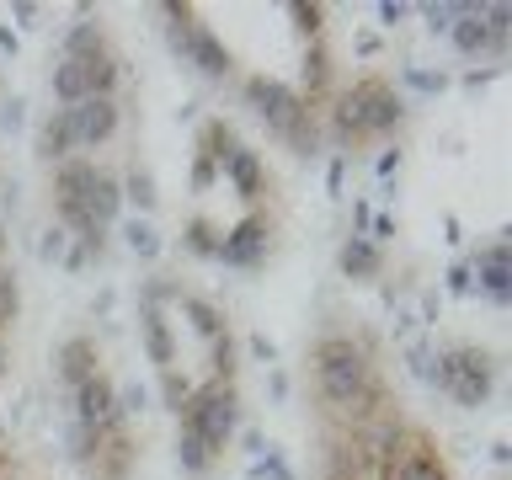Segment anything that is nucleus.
Segmentation results:
<instances>
[{"mask_svg":"<svg viewBox=\"0 0 512 480\" xmlns=\"http://www.w3.org/2000/svg\"><path fill=\"white\" fill-rule=\"evenodd\" d=\"M310 374H315V395L326 400L331 411H342L347 427L395 400L379 384L374 363H368V347L352 342V336H320V342L310 347Z\"/></svg>","mask_w":512,"mask_h":480,"instance_id":"nucleus-1","label":"nucleus"},{"mask_svg":"<svg viewBox=\"0 0 512 480\" xmlns=\"http://www.w3.org/2000/svg\"><path fill=\"white\" fill-rule=\"evenodd\" d=\"M400 123H406V102L384 75H358L347 91L331 96V139L342 144V155L352 144L390 139Z\"/></svg>","mask_w":512,"mask_h":480,"instance_id":"nucleus-2","label":"nucleus"},{"mask_svg":"<svg viewBox=\"0 0 512 480\" xmlns=\"http://www.w3.org/2000/svg\"><path fill=\"white\" fill-rule=\"evenodd\" d=\"M240 91H246V102L256 112H262V123L272 128V139L288 144V155L310 160L320 150V118H315L320 107L304 102L288 80H278V75H246V86H240Z\"/></svg>","mask_w":512,"mask_h":480,"instance_id":"nucleus-3","label":"nucleus"},{"mask_svg":"<svg viewBox=\"0 0 512 480\" xmlns=\"http://www.w3.org/2000/svg\"><path fill=\"white\" fill-rule=\"evenodd\" d=\"M432 390H443L454 406L464 411H480L496 390V352L491 347H475V342H454L443 352H432Z\"/></svg>","mask_w":512,"mask_h":480,"instance_id":"nucleus-4","label":"nucleus"},{"mask_svg":"<svg viewBox=\"0 0 512 480\" xmlns=\"http://www.w3.org/2000/svg\"><path fill=\"white\" fill-rule=\"evenodd\" d=\"M160 16H166V48H171L182 64H192V70L208 75V80H224V75L235 70L230 48L219 43L214 27L198 22V11H192V6H176V0H166V6H160Z\"/></svg>","mask_w":512,"mask_h":480,"instance_id":"nucleus-5","label":"nucleus"},{"mask_svg":"<svg viewBox=\"0 0 512 480\" xmlns=\"http://www.w3.org/2000/svg\"><path fill=\"white\" fill-rule=\"evenodd\" d=\"M182 427H192L208 448H214V454H224V448H230V438H235V427H240V390H235V384H224V379L192 384V400H187V411H182Z\"/></svg>","mask_w":512,"mask_h":480,"instance_id":"nucleus-6","label":"nucleus"},{"mask_svg":"<svg viewBox=\"0 0 512 480\" xmlns=\"http://www.w3.org/2000/svg\"><path fill=\"white\" fill-rule=\"evenodd\" d=\"M75 395V427H86L96 432V438H107V432H118L123 427V411H118V390H112V379L107 374H91Z\"/></svg>","mask_w":512,"mask_h":480,"instance_id":"nucleus-7","label":"nucleus"},{"mask_svg":"<svg viewBox=\"0 0 512 480\" xmlns=\"http://www.w3.org/2000/svg\"><path fill=\"white\" fill-rule=\"evenodd\" d=\"M470 288H480V299L486 304H496V310H507V235H491L486 246H475V256L470 262Z\"/></svg>","mask_w":512,"mask_h":480,"instance_id":"nucleus-8","label":"nucleus"},{"mask_svg":"<svg viewBox=\"0 0 512 480\" xmlns=\"http://www.w3.org/2000/svg\"><path fill=\"white\" fill-rule=\"evenodd\" d=\"M70 112V128H75V150H96V144H107L118 134L123 123V107L118 96H86L80 107H64Z\"/></svg>","mask_w":512,"mask_h":480,"instance_id":"nucleus-9","label":"nucleus"},{"mask_svg":"<svg viewBox=\"0 0 512 480\" xmlns=\"http://www.w3.org/2000/svg\"><path fill=\"white\" fill-rule=\"evenodd\" d=\"M267 219L262 214H246L235 224L230 235H219V251H214V262H224V267H262L267 262Z\"/></svg>","mask_w":512,"mask_h":480,"instance_id":"nucleus-10","label":"nucleus"},{"mask_svg":"<svg viewBox=\"0 0 512 480\" xmlns=\"http://www.w3.org/2000/svg\"><path fill=\"white\" fill-rule=\"evenodd\" d=\"M448 43H454L464 59H486V54L502 59L507 54V38H502V32H491V22L480 16V6H464V16L448 27Z\"/></svg>","mask_w":512,"mask_h":480,"instance_id":"nucleus-11","label":"nucleus"},{"mask_svg":"<svg viewBox=\"0 0 512 480\" xmlns=\"http://www.w3.org/2000/svg\"><path fill=\"white\" fill-rule=\"evenodd\" d=\"M134 459H139V448H134V438H128V427H118L91 448L86 470H91V480H128L134 475Z\"/></svg>","mask_w":512,"mask_h":480,"instance_id":"nucleus-12","label":"nucleus"},{"mask_svg":"<svg viewBox=\"0 0 512 480\" xmlns=\"http://www.w3.org/2000/svg\"><path fill=\"white\" fill-rule=\"evenodd\" d=\"M224 176H230V187H235V198H246V203H256L267 192V166H262V155L251 150V144H235L230 155H224V166H219Z\"/></svg>","mask_w":512,"mask_h":480,"instance_id":"nucleus-13","label":"nucleus"},{"mask_svg":"<svg viewBox=\"0 0 512 480\" xmlns=\"http://www.w3.org/2000/svg\"><path fill=\"white\" fill-rule=\"evenodd\" d=\"M32 144H38V160L43 166H64V160L75 155V128H70V112L54 107L48 118L38 123V134H32Z\"/></svg>","mask_w":512,"mask_h":480,"instance_id":"nucleus-14","label":"nucleus"},{"mask_svg":"<svg viewBox=\"0 0 512 480\" xmlns=\"http://www.w3.org/2000/svg\"><path fill=\"white\" fill-rule=\"evenodd\" d=\"M54 368H59V379L70 384V390H80L91 374H102V368H96V342L91 336H64L59 352H54Z\"/></svg>","mask_w":512,"mask_h":480,"instance_id":"nucleus-15","label":"nucleus"},{"mask_svg":"<svg viewBox=\"0 0 512 480\" xmlns=\"http://www.w3.org/2000/svg\"><path fill=\"white\" fill-rule=\"evenodd\" d=\"M80 208L91 214V224H118V214H123V182L112 171H102L96 166V176H91V187H86V198H80Z\"/></svg>","mask_w":512,"mask_h":480,"instance_id":"nucleus-16","label":"nucleus"},{"mask_svg":"<svg viewBox=\"0 0 512 480\" xmlns=\"http://www.w3.org/2000/svg\"><path fill=\"white\" fill-rule=\"evenodd\" d=\"M336 267H342V278L368 283V278H379V272H384V251L368 235H347L342 251H336Z\"/></svg>","mask_w":512,"mask_h":480,"instance_id":"nucleus-17","label":"nucleus"},{"mask_svg":"<svg viewBox=\"0 0 512 480\" xmlns=\"http://www.w3.org/2000/svg\"><path fill=\"white\" fill-rule=\"evenodd\" d=\"M176 304H182V315H187L192 336H203L208 347H214L219 336H230V326H224V315H219V304H214V299H203V294H187V288H182V299H176Z\"/></svg>","mask_w":512,"mask_h":480,"instance_id":"nucleus-18","label":"nucleus"},{"mask_svg":"<svg viewBox=\"0 0 512 480\" xmlns=\"http://www.w3.org/2000/svg\"><path fill=\"white\" fill-rule=\"evenodd\" d=\"M139 331H144V352H150V363L166 374L176 368V347H171V320L166 310H139Z\"/></svg>","mask_w":512,"mask_h":480,"instance_id":"nucleus-19","label":"nucleus"},{"mask_svg":"<svg viewBox=\"0 0 512 480\" xmlns=\"http://www.w3.org/2000/svg\"><path fill=\"white\" fill-rule=\"evenodd\" d=\"M304 102H326L331 96V48H326V38H315L310 48H304Z\"/></svg>","mask_w":512,"mask_h":480,"instance_id":"nucleus-20","label":"nucleus"},{"mask_svg":"<svg viewBox=\"0 0 512 480\" xmlns=\"http://www.w3.org/2000/svg\"><path fill=\"white\" fill-rule=\"evenodd\" d=\"M96 54H112V48H107L102 22H96V16L86 11L80 22L64 27V59H96Z\"/></svg>","mask_w":512,"mask_h":480,"instance_id":"nucleus-21","label":"nucleus"},{"mask_svg":"<svg viewBox=\"0 0 512 480\" xmlns=\"http://www.w3.org/2000/svg\"><path fill=\"white\" fill-rule=\"evenodd\" d=\"M91 176H96V166L86 155H70L64 166H54V203H80L91 187Z\"/></svg>","mask_w":512,"mask_h":480,"instance_id":"nucleus-22","label":"nucleus"},{"mask_svg":"<svg viewBox=\"0 0 512 480\" xmlns=\"http://www.w3.org/2000/svg\"><path fill=\"white\" fill-rule=\"evenodd\" d=\"M176 464H182V475L203 480V475L219 464V454H214V448H208L192 427H176Z\"/></svg>","mask_w":512,"mask_h":480,"instance_id":"nucleus-23","label":"nucleus"},{"mask_svg":"<svg viewBox=\"0 0 512 480\" xmlns=\"http://www.w3.org/2000/svg\"><path fill=\"white\" fill-rule=\"evenodd\" d=\"M86 70V96H118L123 86V64L118 54H96V59H75Z\"/></svg>","mask_w":512,"mask_h":480,"instance_id":"nucleus-24","label":"nucleus"},{"mask_svg":"<svg viewBox=\"0 0 512 480\" xmlns=\"http://www.w3.org/2000/svg\"><path fill=\"white\" fill-rule=\"evenodd\" d=\"M48 91H54L59 107H80L86 102V70H80L75 59H59L54 70H48Z\"/></svg>","mask_w":512,"mask_h":480,"instance_id":"nucleus-25","label":"nucleus"},{"mask_svg":"<svg viewBox=\"0 0 512 480\" xmlns=\"http://www.w3.org/2000/svg\"><path fill=\"white\" fill-rule=\"evenodd\" d=\"M107 256V230H86V235H70V251H64V272H86Z\"/></svg>","mask_w":512,"mask_h":480,"instance_id":"nucleus-26","label":"nucleus"},{"mask_svg":"<svg viewBox=\"0 0 512 480\" xmlns=\"http://www.w3.org/2000/svg\"><path fill=\"white\" fill-rule=\"evenodd\" d=\"M235 144H240V139H235V128L224 123V118H203V123H198V155H203V160L224 166V155H230Z\"/></svg>","mask_w":512,"mask_h":480,"instance_id":"nucleus-27","label":"nucleus"},{"mask_svg":"<svg viewBox=\"0 0 512 480\" xmlns=\"http://www.w3.org/2000/svg\"><path fill=\"white\" fill-rule=\"evenodd\" d=\"M123 203H134V208H139V219H144V214H155V203H160V187H155L150 166H134V171L123 176Z\"/></svg>","mask_w":512,"mask_h":480,"instance_id":"nucleus-28","label":"nucleus"},{"mask_svg":"<svg viewBox=\"0 0 512 480\" xmlns=\"http://www.w3.org/2000/svg\"><path fill=\"white\" fill-rule=\"evenodd\" d=\"M182 246L192 251V256H203V262H214V251H219V230L208 224L203 214H192L187 219V230H182Z\"/></svg>","mask_w":512,"mask_h":480,"instance_id":"nucleus-29","label":"nucleus"},{"mask_svg":"<svg viewBox=\"0 0 512 480\" xmlns=\"http://www.w3.org/2000/svg\"><path fill=\"white\" fill-rule=\"evenodd\" d=\"M16 315H22V283H16L11 267H0V336L11 331Z\"/></svg>","mask_w":512,"mask_h":480,"instance_id":"nucleus-30","label":"nucleus"},{"mask_svg":"<svg viewBox=\"0 0 512 480\" xmlns=\"http://www.w3.org/2000/svg\"><path fill=\"white\" fill-rule=\"evenodd\" d=\"M123 235H128V246H134L139 262H155V256H160V230H155L150 219H128Z\"/></svg>","mask_w":512,"mask_h":480,"instance_id":"nucleus-31","label":"nucleus"},{"mask_svg":"<svg viewBox=\"0 0 512 480\" xmlns=\"http://www.w3.org/2000/svg\"><path fill=\"white\" fill-rule=\"evenodd\" d=\"M187 400H192V384L176 374V368H166V374H160V406H166L171 416H182Z\"/></svg>","mask_w":512,"mask_h":480,"instance_id":"nucleus-32","label":"nucleus"},{"mask_svg":"<svg viewBox=\"0 0 512 480\" xmlns=\"http://www.w3.org/2000/svg\"><path fill=\"white\" fill-rule=\"evenodd\" d=\"M416 16L427 22V32H448V27H454L459 16H464V0H427V6L416 11Z\"/></svg>","mask_w":512,"mask_h":480,"instance_id":"nucleus-33","label":"nucleus"},{"mask_svg":"<svg viewBox=\"0 0 512 480\" xmlns=\"http://www.w3.org/2000/svg\"><path fill=\"white\" fill-rule=\"evenodd\" d=\"M288 16H294V27L304 32V38H320V27H326V6H304V0H294V6H288Z\"/></svg>","mask_w":512,"mask_h":480,"instance_id":"nucleus-34","label":"nucleus"},{"mask_svg":"<svg viewBox=\"0 0 512 480\" xmlns=\"http://www.w3.org/2000/svg\"><path fill=\"white\" fill-rule=\"evenodd\" d=\"M400 352H406V368H411V374L427 384V379H432V342H427V336H416V342H406Z\"/></svg>","mask_w":512,"mask_h":480,"instance_id":"nucleus-35","label":"nucleus"},{"mask_svg":"<svg viewBox=\"0 0 512 480\" xmlns=\"http://www.w3.org/2000/svg\"><path fill=\"white\" fill-rule=\"evenodd\" d=\"M64 251H70V230H64V224H48L43 240H38V256L43 262H64Z\"/></svg>","mask_w":512,"mask_h":480,"instance_id":"nucleus-36","label":"nucleus"},{"mask_svg":"<svg viewBox=\"0 0 512 480\" xmlns=\"http://www.w3.org/2000/svg\"><path fill=\"white\" fill-rule=\"evenodd\" d=\"M406 86H416V91H427V96H438V91H448V75L443 70H406Z\"/></svg>","mask_w":512,"mask_h":480,"instance_id":"nucleus-37","label":"nucleus"},{"mask_svg":"<svg viewBox=\"0 0 512 480\" xmlns=\"http://www.w3.org/2000/svg\"><path fill=\"white\" fill-rule=\"evenodd\" d=\"M144 406H150V390H144V384H123V390H118V411H123V422H128V416H139Z\"/></svg>","mask_w":512,"mask_h":480,"instance_id":"nucleus-38","label":"nucleus"},{"mask_svg":"<svg viewBox=\"0 0 512 480\" xmlns=\"http://www.w3.org/2000/svg\"><path fill=\"white\" fill-rule=\"evenodd\" d=\"M326 192H331V198H347V155H331V166H326Z\"/></svg>","mask_w":512,"mask_h":480,"instance_id":"nucleus-39","label":"nucleus"},{"mask_svg":"<svg viewBox=\"0 0 512 480\" xmlns=\"http://www.w3.org/2000/svg\"><path fill=\"white\" fill-rule=\"evenodd\" d=\"M22 123H27V102H22V96H6V107H0V128H6V134H16Z\"/></svg>","mask_w":512,"mask_h":480,"instance_id":"nucleus-40","label":"nucleus"},{"mask_svg":"<svg viewBox=\"0 0 512 480\" xmlns=\"http://www.w3.org/2000/svg\"><path fill=\"white\" fill-rule=\"evenodd\" d=\"M443 288H448L454 299H464V294H470V267H464V262H454V267L443 272Z\"/></svg>","mask_w":512,"mask_h":480,"instance_id":"nucleus-41","label":"nucleus"},{"mask_svg":"<svg viewBox=\"0 0 512 480\" xmlns=\"http://www.w3.org/2000/svg\"><path fill=\"white\" fill-rule=\"evenodd\" d=\"M219 182V166H214V160H203V155H192V187H214Z\"/></svg>","mask_w":512,"mask_h":480,"instance_id":"nucleus-42","label":"nucleus"},{"mask_svg":"<svg viewBox=\"0 0 512 480\" xmlns=\"http://www.w3.org/2000/svg\"><path fill=\"white\" fill-rule=\"evenodd\" d=\"M246 347H251V358H262V363H278V342H272V336L251 331V336H246Z\"/></svg>","mask_w":512,"mask_h":480,"instance_id":"nucleus-43","label":"nucleus"},{"mask_svg":"<svg viewBox=\"0 0 512 480\" xmlns=\"http://www.w3.org/2000/svg\"><path fill=\"white\" fill-rule=\"evenodd\" d=\"M395 230H400L395 214H374V219H368V240H374V246H379V240H395Z\"/></svg>","mask_w":512,"mask_h":480,"instance_id":"nucleus-44","label":"nucleus"},{"mask_svg":"<svg viewBox=\"0 0 512 480\" xmlns=\"http://www.w3.org/2000/svg\"><path fill=\"white\" fill-rule=\"evenodd\" d=\"M406 0H379V27H400V22H406Z\"/></svg>","mask_w":512,"mask_h":480,"instance_id":"nucleus-45","label":"nucleus"},{"mask_svg":"<svg viewBox=\"0 0 512 480\" xmlns=\"http://www.w3.org/2000/svg\"><path fill=\"white\" fill-rule=\"evenodd\" d=\"M11 16H16V27H38L43 6H32V0H16V6H11Z\"/></svg>","mask_w":512,"mask_h":480,"instance_id":"nucleus-46","label":"nucleus"},{"mask_svg":"<svg viewBox=\"0 0 512 480\" xmlns=\"http://www.w3.org/2000/svg\"><path fill=\"white\" fill-rule=\"evenodd\" d=\"M374 171L384 176V182H395V171H400V150H395V144H390V150H384V155L374 160Z\"/></svg>","mask_w":512,"mask_h":480,"instance_id":"nucleus-47","label":"nucleus"},{"mask_svg":"<svg viewBox=\"0 0 512 480\" xmlns=\"http://www.w3.org/2000/svg\"><path fill=\"white\" fill-rule=\"evenodd\" d=\"M491 80H496V70H470V75H464V91H486Z\"/></svg>","mask_w":512,"mask_h":480,"instance_id":"nucleus-48","label":"nucleus"},{"mask_svg":"<svg viewBox=\"0 0 512 480\" xmlns=\"http://www.w3.org/2000/svg\"><path fill=\"white\" fill-rule=\"evenodd\" d=\"M368 219H374V208H368V203H352V224H358L352 235H368Z\"/></svg>","mask_w":512,"mask_h":480,"instance_id":"nucleus-49","label":"nucleus"},{"mask_svg":"<svg viewBox=\"0 0 512 480\" xmlns=\"http://www.w3.org/2000/svg\"><path fill=\"white\" fill-rule=\"evenodd\" d=\"M358 59H379V38H374V32H363V38H358Z\"/></svg>","mask_w":512,"mask_h":480,"instance_id":"nucleus-50","label":"nucleus"},{"mask_svg":"<svg viewBox=\"0 0 512 480\" xmlns=\"http://www.w3.org/2000/svg\"><path fill=\"white\" fill-rule=\"evenodd\" d=\"M267 390H272V400H288V374H278V368H272Z\"/></svg>","mask_w":512,"mask_h":480,"instance_id":"nucleus-51","label":"nucleus"},{"mask_svg":"<svg viewBox=\"0 0 512 480\" xmlns=\"http://www.w3.org/2000/svg\"><path fill=\"white\" fill-rule=\"evenodd\" d=\"M16 48H22V43H16V32H11V27H0V54L16 59Z\"/></svg>","mask_w":512,"mask_h":480,"instance_id":"nucleus-52","label":"nucleus"},{"mask_svg":"<svg viewBox=\"0 0 512 480\" xmlns=\"http://www.w3.org/2000/svg\"><path fill=\"white\" fill-rule=\"evenodd\" d=\"M6 374H11V342L0 336V379H6Z\"/></svg>","mask_w":512,"mask_h":480,"instance_id":"nucleus-53","label":"nucleus"},{"mask_svg":"<svg viewBox=\"0 0 512 480\" xmlns=\"http://www.w3.org/2000/svg\"><path fill=\"white\" fill-rule=\"evenodd\" d=\"M6 246H11V235H6V224H0V267H6Z\"/></svg>","mask_w":512,"mask_h":480,"instance_id":"nucleus-54","label":"nucleus"},{"mask_svg":"<svg viewBox=\"0 0 512 480\" xmlns=\"http://www.w3.org/2000/svg\"><path fill=\"white\" fill-rule=\"evenodd\" d=\"M246 480H262V475H256V470H251V475H246Z\"/></svg>","mask_w":512,"mask_h":480,"instance_id":"nucleus-55","label":"nucleus"},{"mask_svg":"<svg viewBox=\"0 0 512 480\" xmlns=\"http://www.w3.org/2000/svg\"><path fill=\"white\" fill-rule=\"evenodd\" d=\"M0 448H6V443H0Z\"/></svg>","mask_w":512,"mask_h":480,"instance_id":"nucleus-56","label":"nucleus"}]
</instances>
